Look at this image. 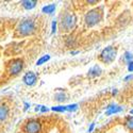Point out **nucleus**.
<instances>
[{
	"label": "nucleus",
	"mask_w": 133,
	"mask_h": 133,
	"mask_svg": "<svg viewBox=\"0 0 133 133\" xmlns=\"http://www.w3.org/2000/svg\"><path fill=\"white\" fill-rule=\"evenodd\" d=\"M79 53V51H70V54L71 55H75V54H78Z\"/></svg>",
	"instance_id": "obj_26"
},
{
	"label": "nucleus",
	"mask_w": 133,
	"mask_h": 133,
	"mask_svg": "<svg viewBox=\"0 0 133 133\" xmlns=\"http://www.w3.org/2000/svg\"><path fill=\"white\" fill-rule=\"evenodd\" d=\"M24 69V61L21 59H13L9 62L8 71L11 76H17Z\"/></svg>",
	"instance_id": "obj_5"
},
{
	"label": "nucleus",
	"mask_w": 133,
	"mask_h": 133,
	"mask_svg": "<svg viewBox=\"0 0 133 133\" xmlns=\"http://www.w3.org/2000/svg\"><path fill=\"white\" fill-rule=\"evenodd\" d=\"M29 108H30V103H28V102H25V111H27Z\"/></svg>",
	"instance_id": "obj_25"
},
{
	"label": "nucleus",
	"mask_w": 133,
	"mask_h": 133,
	"mask_svg": "<svg viewBox=\"0 0 133 133\" xmlns=\"http://www.w3.org/2000/svg\"><path fill=\"white\" fill-rule=\"evenodd\" d=\"M51 110L53 112H60V113H63L66 111V105H57V107H52Z\"/></svg>",
	"instance_id": "obj_17"
},
{
	"label": "nucleus",
	"mask_w": 133,
	"mask_h": 133,
	"mask_svg": "<svg viewBox=\"0 0 133 133\" xmlns=\"http://www.w3.org/2000/svg\"><path fill=\"white\" fill-rule=\"evenodd\" d=\"M23 81L26 85L28 86H32L34 85L37 81V76L33 72V71H29V72H26L25 76L23 77Z\"/></svg>",
	"instance_id": "obj_7"
},
{
	"label": "nucleus",
	"mask_w": 133,
	"mask_h": 133,
	"mask_svg": "<svg viewBox=\"0 0 133 133\" xmlns=\"http://www.w3.org/2000/svg\"><path fill=\"white\" fill-rule=\"evenodd\" d=\"M55 8H57V5H55L54 3H51V4H48L46 6H43L42 12L45 13V14H52L55 11Z\"/></svg>",
	"instance_id": "obj_12"
},
{
	"label": "nucleus",
	"mask_w": 133,
	"mask_h": 133,
	"mask_svg": "<svg viewBox=\"0 0 133 133\" xmlns=\"http://www.w3.org/2000/svg\"><path fill=\"white\" fill-rule=\"evenodd\" d=\"M128 70L130 72H133V61L130 62V63H128Z\"/></svg>",
	"instance_id": "obj_20"
},
{
	"label": "nucleus",
	"mask_w": 133,
	"mask_h": 133,
	"mask_svg": "<svg viewBox=\"0 0 133 133\" xmlns=\"http://www.w3.org/2000/svg\"><path fill=\"white\" fill-rule=\"evenodd\" d=\"M113 95H116L117 94V90H115V91H113V93H112Z\"/></svg>",
	"instance_id": "obj_27"
},
{
	"label": "nucleus",
	"mask_w": 133,
	"mask_h": 133,
	"mask_svg": "<svg viewBox=\"0 0 133 133\" xmlns=\"http://www.w3.org/2000/svg\"><path fill=\"white\" fill-rule=\"evenodd\" d=\"M35 21L32 18H26L21 20L16 28V34L19 37H26L32 35L35 32Z\"/></svg>",
	"instance_id": "obj_1"
},
{
	"label": "nucleus",
	"mask_w": 133,
	"mask_h": 133,
	"mask_svg": "<svg viewBox=\"0 0 133 133\" xmlns=\"http://www.w3.org/2000/svg\"><path fill=\"white\" fill-rule=\"evenodd\" d=\"M94 128H95V123H93V124H91V126H90V128H88V133H91V132H93V130H94Z\"/></svg>",
	"instance_id": "obj_24"
},
{
	"label": "nucleus",
	"mask_w": 133,
	"mask_h": 133,
	"mask_svg": "<svg viewBox=\"0 0 133 133\" xmlns=\"http://www.w3.org/2000/svg\"><path fill=\"white\" fill-rule=\"evenodd\" d=\"M20 4L26 10H32L36 6L37 1H35V0H23V1H20Z\"/></svg>",
	"instance_id": "obj_11"
},
{
	"label": "nucleus",
	"mask_w": 133,
	"mask_h": 133,
	"mask_svg": "<svg viewBox=\"0 0 133 133\" xmlns=\"http://www.w3.org/2000/svg\"><path fill=\"white\" fill-rule=\"evenodd\" d=\"M103 18V8H96L93 9L91 11L85 14L84 16V23L87 27H95L96 25H98Z\"/></svg>",
	"instance_id": "obj_2"
},
{
	"label": "nucleus",
	"mask_w": 133,
	"mask_h": 133,
	"mask_svg": "<svg viewBox=\"0 0 133 133\" xmlns=\"http://www.w3.org/2000/svg\"><path fill=\"white\" fill-rule=\"evenodd\" d=\"M98 2H99L98 0H87V1H86V3H88V4H92V5L97 4Z\"/></svg>",
	"instance_id": "obj_21"
},
{
	"label": "nucleus",
	"mask_w": 133,
	"mask_h": 133,
	"mask_svg": "<svg viewBox=\"0 0 133 133\" xmlns=\"http://www.w3.org/2000/svg\"><path fill=\"white\" fill-rule=\"evenodd\" d=\"M125 125H126V127H127L130 131H133V116H128V117L126 118Z\"/></svg>",
	"instance_id": "obj_15"
},
{
	"label": "nucleus",
	"mask_w": 133,
	"mask_h": 133,
	"mask_svg": "<svg viewBox=\"0 0 133 133\" xmlns=\"http://www.w3.org/2000/svg\"><path fill=\"white\" fill-rule=\"evenodd\" d=\"M41 112H42V113L48 112V108H46L45 105H41Z\"/></svg>",
	"instance_id": "obj_22"
},
{
	"label": "nucleus",
	"mask_w": 133,
	"mask_h": 133,
	"mask_svg": "<svg viewBox=\"0 0 133 133\" xmlns=\"http://www.w3.org/2000/svg\"><path fill=\"white\" fill-rule=\"evenodd\" d=\"M57 27H58V21L53 20L52 24H51V33H52V34H54V33L57 32Z\"/></svg>",
	"instance_id": "obj_19"
},
{
	"label": "nucleus",
	"mask_w": 133,
	"mask_h": 133,
	"mask_svg": "<svg viewBox=\"0 0 133 133\" xmlns=\"http://www.w3.org/2000/svg\"><path fill=\"white\" fill-rule=\"evenodd\" d=\"M124 59H125V61H126L127 63L132 62V61H133V54H132V52H130V51H126L125 54H124Z\"/></svg>",
	"instance_id": "obj_16"
},
{
	"label": "nucleus",
	"mask_w": 133,
	"mask_h": 133,
	"mask_svg": "<svg viewBox=\"0 0 133 133\" xmlns=\"http://www.w3.org/2000/svg\"><path fill=\"white\" fill-rule=\"evenodd\" d=\"M130 80H133V75H132V74L129 75V76H127L126 78H125V81H126V82H128V81H130Z\"/></svg>",
	"instance_id": "obj_23"
},
{
	"label": "nucleus",
	"mask_w": 133,
	"mask_h": 133,
	"mask_svg": "<svg viewBox=\"0 0 133 133\" xmlns=\"http://www.w3.org/2000/svg\"><path fill=\"white\" fill-rule=\"evenodd\" d=\"M101 72H102V69L100 68V66H99V65H95V66H93V67L90 70H88L87 76L90 77V78H96V77L100 76Z\"/></svg>",
	"instance_id": "obj_10"
},
{
	"label": "nucleus",
	"mask_w": 133,
	"mask_h": 133,
	"mask_svg": "<svg viewBox=\"0 0 133 133\" xmlns=\"http://www.w3.org/2000/svg\"><path fill=\"white\" fill-rule=\"evenodd\" d=\"M117 57V48L113 46L105 47L99 54V60L104 64H111L115 61Z\"/></svg>",
	"instance_id": "obj_4"
},
{
	"label": "nucleus",
	"mask_w": 133,
	"mask_h": 133,
	"mask_svg": "<svg viewBox=\"0 0 133 133\" xmlns=\"http://www.w3.org/2000/svg\"><path fill=\"white\" fill-rule=\"evenodd\" d=\"M78 109V104L77 103H72V104H68L66 105V111H69V112H74Z\"/></svg>",
	"instance_id": "obj_18"
},
{
	"label": "nucleus",
	"mask_w": 133,
	"mask_h": 133,
	"mask_svg": "<svg viewBox=\"0 0 133 133\" xmlns=\"http://www.w3.org/2000/svg\"><path fill=\"white\" fill-rule=\"evenodd\" d=\"M49 60H50V55H49V54L43 55L42 58H39V59L37 60V62H36V66H41V65H43V64H45V63L48 62Z\"/></svg>",
	"instance_id": "obj_14"
},
{
	"label": "nucleus",
	"mask_w": 133,
	"mask_h": 133,
	"mask_svg": "<svg viewBox=\"0 0 133 133\" xmlns=\"http://www.w3.org/2000/svg\"><path fill=\"white\" fill-rule=\"evenodd\" d=\"M67 99V96H66L64 93H57L54 95V100L58 102H63Z\"/></svg>",
	"instance_id": "obj_13"
},
{
	"label": "nucleus",
	"mask_w": 133,
	"mask_h": 133,
	"mask_svg": "<svg viewBox=\"0 0 133 133\" xmlns=\"http://www.w3.org/2000/svg\"><path fill=\"white\" fill-rule=\"evenodd\" d=\"M42 131V124L38 119L32 118L29 119L24 126L25 133H41Z\"/></svg>",
	"instance_id": "obj_6"
},
{
	"label": "nucleus",
	"mask_w": 133,
	"mask_h": 133,
	"mask_svg": "<svg viewBox=\"0 0 133 133\" xmlns=\"http://www.w3.org/2000/svg\"><path fill=\"white\" fill-rule=\"evenodd\" d=\"M77 25V16L74 12L66 11L60 16V27L63 31L69 32Z\"/></svg>",
	"instance_id": "obj_3"
},
{
	"label": "nucleus",
	"mask_w": 133,
	"mask_h": 133,
	"mask_svg": "<svg viewBox=\"0 0 133 133\" xmlns=\"http://www.w3.org/2000/svg\"><path fill=\"white\" fill-rule=\"evenodd\" d=\"M123 111V108L116 105V104H110L107 107V111H105V115L110 116V115H113V114H117L119 112Z\"/></svg>",
	"instance_id": "obj_9"
},
{
	"label": "nucleus",
	"mask_w": 133,
	"mask_h": 133,
	"mask_svg": "<svg viewBox=\"0 0 133 133\" xmlns=\"http://www.w3.org/2000/svg\"><path fill=\"white\" fill-rule=\"evenodd\" d=\"M10 115V109L6 104L0 103V123H3L8 119Z\"/></svg>",
	"instance_id": "obj_8"
},
{
	"label": "nucleus",
	"mask_w": 133,
	"mask_h": 133,
	"mask_svg": "<svg viewBox=\"0 0 133 133\" xmlns=\"http://www.w3.org/2000/svg\"><path fill=\"white\" fill-rule=\"evenodd\" d=\"M130 114H131V115H133V109H132V110H130Z\"/></svg>",
	"instance_id": "obj_28"
}]
</instances>
